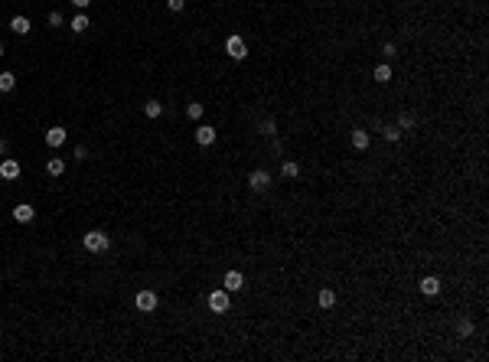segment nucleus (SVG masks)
I'll use <instances>...</instances> for the list:
<instances>
[{"label":"nucleus","instance_id":"10","mask_svg":"<svg viewBox=\"0 0 489 362\" xmlns=\"http://www.w3.org/2000/svg\"><path fill=\"white\" fill-rule=\"evenodd\" d=\"M369 144H372L369 131H362V127H356V131H352V147H356V150H369Z\"/></svg>","mask_w":489,"mask_h":362},{"label":"nucleus","instance_id":"18","mask_svg":"<svg viewBox=\"0 0 489 362\" xmlns=\"http://www.w3.org/2000/svg\"><path fill=\"white\" fill-rule=\"evenodd\" d=\"M69 26H72L75 33H85V30H88V17H85V13H75V20L69 23Z\"/></svg>","mask_w":489,"mask_h":362},{"label":"nucleus","instance_id":"23","mask_svg":"<svg viewBox=\"0 0 489 362\" xmlns=\"http://www.w3.org/2000/svg\"><path fill=\"white\" fill-rule=\"evenodd\" d=\"M398 127H401V131L404 127H414V114H401V118H398Z\"/></svg>","mask_w":489,"mask_h":362},{"label":"nucleus","instance_id":"4","mask_svg":"<svg viewBox=\"0 0 489 362\" xmlns=\"http://www.w3.org/2000/svg\"><path fill=\"white\" fill-rule=\"evenodd\" d=\"M137 310H141V313L157 310V294H153V290H141V294H137Z\"/></svg>","mask_w":489,"mask_h":362},{"label":"nucleus","instance_id":"12","mask_svg":"<svg viewBox=\"0 0 489 362\" xmlns=\"http://www.w3.org/2000/svg\"><path fill=\"white\" fill-rule=\"evenodd\" d=\"M46 144H49V147H62V144H65V131H62V127L46 131Z\"/></svg>","mask_w":489,"mask_h":362},{"label":"nucleus","instance_id":"28","mask_svg":"<svg viewBox=\"0 0 489 362\" xmlns=\"http://www.w3.org/2000/svg\"><path fill=\"white\" fill-rule=\"evenodd\" d=\"M72 3H75L78 10H85V7H88V3H91V0H72Z\"/></svg>","mask_w":489,"mask_h":362},{"label":"nucleus","instance_id":"9","mask_svg":"<svg viewBox=\"0 0 489 362\" xmlns=\"http://www.w3.org/2000/svg\"><path fill=\"white\" fill-rule=\"evenodd\" d=\"M196 144H202V147H209V144H216V127H209V124H202V127H196Z\"/></svg>","mask_w":489,"mask_h":362},{"label":"nucleus","instance_id":"29","mask_svg":"<svg viewBox=\"0 0 489 362\" xmlns=\"http://www.w3.org/2000/svg\"><path fill=\"white\" fill-rule=\"evenodd\" d=\"M0 55H3V43H0Z\"/></svg>","mask_w":489,"mask_h":362},{"label":"nucleus","instance_id":"13","mask_svg":"<svg viewBox=\"0 0 489 362\" xmlns=\"http://www.w3.org/2000/svg\"><path fill=\"white\" fill-rule=\"evenodd\" d=\"M30 26H33V23H30V17H13V20H10V30H13V33H30Z\"/></svg>","mask_w":489,"mask_h":362},{"label":"nucleus","instance_id":"5","mask_svg":"<svg viewBox=\"0 0 489 362\" xmlns=\"http://www.w3.org/2000/svg\"><path fill=\"white\" fill-rule=\"evenodd\" d=\"M0 176H3V180H17V176H20V163H17L13 157L0 160Z\"/></svg>","mask_w":489,"mask_h":362},{"label":"nucleus","instance_id":"2","mask_svg":"<svg viewBox=\"0 0 489 362\" xmlns=\"http://www.w3.org/2000/svg\"><path fill=\"white\" fill-rule=\"evenodd\" d=\"M225 53L232 55L235 62H241V59L248 55V46H245V39H241V36H228V39H225Z\"/></svg>","mask_w":489,"mask_h":362},{"label":"nucleus","instance_id":"17","mask_svg":"<svg viewBox=\"0 0 489 362\" xmlns=\"http://www.w3.org/2000/svg\"><path fill=\"white\" fill-rule=\"evenodd\" d=\"M13 85H17V75L13 72H0V91H10Z\"/></svg>","mask_w":489,"mask_h":362},{"label":"nucleus","instance_id":"25","mask_svg":"<svg viewBox=\"0 0 489 362\" xmlns=\"http://www.w3.org/2000/svg\"><path fill=\"white\" fill-rule=\"evenodd\" d=\"M49 26H62V13H49Z\"/></svg>","mask_w":489,"mask_h":362},{"label":"nucleus","instance_id":"8","mask_svg":"<svg viewBox=\"0 0 489 362\" xmlns=\"http://www.w3.org/2000/svg\"><path fill=\"white\" fill-rule=\"evenodd\" d=\"M417 287H421V294H424V297H437L444 284H440V277H424Z\"/></svg>","mask_w":489,"mask_h":362},{"label":"nucleus","instance_id":"24","mask_svg":"<svg viewBox=\"0 0 489 362\" xmlns=\"http://www.w3.org/2000/svg\"><path fill=\"white\" fill-rule=\"evenodd\" d=\"M460 333L470 336V333H473V320H460Z\"/></svg>","mask_w":489,"mask_h":362},{"label":"nucleus","instance_id":"7","mask_svg":"<svg viewBox=\"0 0 489 362\" xmlns=\"http://www.w3.org/2000/svg\"><path fill=\"white\" fill-rule=\"evenodd\" d=\"M13 219L17 222H33L36 219V209H33L30 202H20V206H13Z\"/></svg>","mask_w":489,"mask_h":362},{"label":"nucleus","instance_id":"20","mask_svg":"<svg viewBox=\"0 0 489 362\" xmlns=\"http://www.w3.org/2000/svg\"><path fill=\"white\" fill-rule=\"evenodd\" d=\"M281 173H284V176H290V180H293V176H300V166L293 163V160H284V166H281Z\"/></svg>","mask_w":489,"mask_h":362},{"label":"nucleus","instance_id":"16","mask_svg":"<svg viewBox=\"0 0 489 362\" xmlns=\"http://www.w3.org/2000/svg\"><path fill=\"white\" fill-rule=\"evenodd\" d=\"M144 114H147V118H160L163 105H160V101H147V105H144Z\"/></svg>","mask_w":489,"mask_h":362},{"label":"nucleus","instance_id":"22","mask_svg":"<svg viewBox=\"0 0 489 362\" xmlns=\"http://www.w3.org/2000/svg\"><path fill=\"white\" fill-rule=\"evenodd\" d=\"M186 114H189V118H202V105H199V101H193V105L186 108Z\"/></svg>","mask_w":489,"mask_h":362},{"label":"nucleus","instance_id":"27","mask_svg":"<svg viewBox=\"0 0 489 362\" xmlns=\"http://www.w3.org/2000/svg\"><path fill=\"white\" fill-rule=\"evenodd\" d=\"M183 3H186V0H166V7H170V10H183Z\"/></svg>","mask_w":489,"mask_h":362},{"label":"nucleus","instance_id":"26","mask_svg":"<svg viewBox=\"0 0 489 362\" xmlns=\"http://www.w3.org/2000/svg\"><path fill=\"white\" fill-rule=\"evenodd\" d=\"M274 127H277L274 121H264V124H261V134H274Z\"/></svg>","mask_w":489,"mask_h":362},{"label":"nucleus","instance_id":"14","mask_svg":"<svg viewBox=\"0 0 489 362\" xmlns=\"http://www.w3.org/2000/svg\"><path fill=\"white\" fill-rule=\"evenodd\" d=\"M46 173H49V176H62L65 173V160H62V157H53V160L46 163Z\"/></svg>","mask_w":489,"mask_h":362},{"label":"nucleus","instance_id":"19","mask_svg":"<svg viewBox=\"0 0 489 362\" xmlns=\"http://www.w3.org/2000/svg\"><path fill=\"white\" fill-rule=\"evenodd\" d=\"M375 82H381V85H385V82H391V66H385V62H381V66L375 69Z\"/></svg>","mask_w":489,"mask_h":362},{"label":"nucleus","instance_id":"11","mask_svg":"<svg viewBox=\"0 0 489 362\" xmlns=\"http://www.w3.org/2000/svg\"><path fill=\"white\" fill-rule=\"evenodd\" d=\"M241 284H245V277L238 274V271H228L225 274V290L232 294V290H241Z\"/></svg>","mask_w":489,"mask_h":362},{"label":"nucleus","instance_id":"1","mask_svg":"<svg viewBox=\"0 0 489 362\" xmlns=\"http://www.w3.org/2000/svg\"><path fill=\"white\" fill-rule=\"evenodd\" d=\"M82 245H85L88 252H108V245H111V238L105 235V232H98V229H91V232H85V238H82Z\"/></svg>","mask_w":489,"mask_h":362},{"label":"nucleus","instance_id":"21","mask_svg":"<svg viewBox=\"0 0 489 362\" xmlns=\"http://www.w3.org/2000/svg\"><path fill=\"white\" fill-rule=\"evenodd\" d=\"M381 134H385V141H398V137H401V127H398V124H388Z\"/></svg>","mask_w":489,"mask_h":362},{"label":"nucleus","instance_id":"6","mask_svg":"<svg viewBox=\"0 0 489 362\" xmlns=\"http://www.w3.org/2000/svg\"><path fill=\"white\" fill-rule=\"evenodd\" d=\"M248 186H251V189H268V186H271V173H264V170H254V173L248 176Z\"/></svg>","mask_w":489,"mask_h":362},{"label":"nucleus","instance_id":"3","mask_svg":"<svg viewBox=\"0 0 489 362\" xmlns=\"http://www.w3.org/2000/svg\"><path fill=\"white\" fill-rule=\"evenodd\" d=\"M209 310H212V313H225L228 310V290H212V294H209Z\"/></svg>","mask_w":489,"mask_h":362},{"label":"nucleus","instance_id":"15","mask_svg":"<svg viewBox=\"0 0 489 362\" xmlns=\"http://www.w3.org/2000/svg\"><path fill=\"white\" fill-rule=\"evenodd\" d=\"M333 304H336V290H329V287H326V290H320V307L329 310Z\"/></svg>","mask_w":489,"mask_h":362}]
</instances>
